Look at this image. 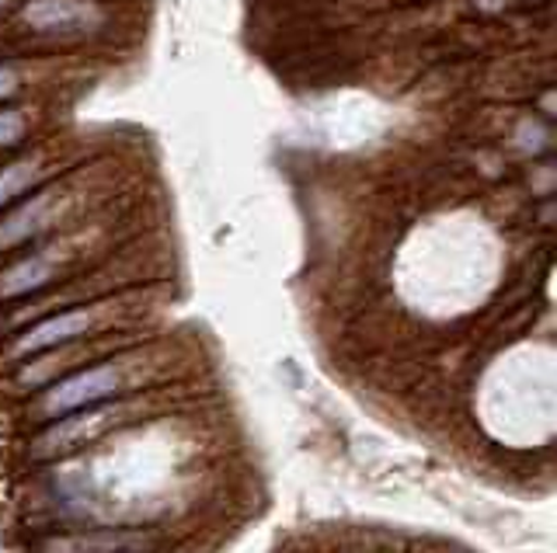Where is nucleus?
Instances as JSON below:
<instances>
[{
	"label": "nucleus",
	"instance_id": "1",
	"mask_svg": "<svg viewBox=\"0 0 557 553\" xmlns=\"http://www.w3.org/2000/svg\"><path fill=\"white\" fill-rule=\"evenodd\" d=\"M157 422L115 431L84 453L49 463L42 491L70 523L150 526L171 515L199 488L206 456L191 445L188 428L157 431Z\"/></svg>",
	"mask_w": 557,
	"mask_h": 553
},
{
	"label": "nucleus",
	"instance_id": "2",
	"mask_svg": "<svg viewBox=\"0 0 557 553\" xmlns=\"http://www.w3.org/2000/svg\"><path fill=\"white\" fill-rule=\"evenodd\" d=\"M182 352L171 344H126L112 355H104L91 366H84L77 373H70L57 384H49L39 390V397L28 404V414L35 422H52L60 414L91 407L101 401H119V397L133 393H150L164 390L171 384V376L178 373Z\"/></svg>",
	"mask_w": 557,
	"mask_h": 553
},
{
	"label": "nucleus",
	"instance_id": "3",
	"mask_svg": "<svg viewBox=\"0 0 557 553\" xmlns=\"http://www.w3.org/2000/svg\"><path fill=\"white\" fill-rule=\"evenodd\" d=\"M185 404V397H174L168 390H150V393H133V397H119V401H101L91 407L60 414V418L46 422L28 442V460L49 466L84 453L98 442H104L115 431H126L133 425H144L153 418H164L174 414Z\"/></svg>",
	"mask_w": 557,
	"mask_h": 553
},
{
	"label": "nucleus",
	"instance_id": "4",
	"mask_svg": "<svg viewBox=\"0 0 557 553\" xmlns=\"http://www.w3.org/2000/svg\"><path fill=\"white\" fill-rule=\"evenodd\" d=\"M133 317H136V303L129 297L63 306V310H57V314H46L42 321L25 327V331L14 338L11 355L28 359V355L49 352V349H57V344H66V341L98 338L104 331H112V327H122Z\"/></svg>",
	"mask_w": 557,
	"mask_h": 553
},
{
	"label": "nucleus",
	"instance_id": "5",
	"mask_svg": "<svg viewBox=\"0 0 557 553\" xmlns=\"http://www.w3.org/2000/svg\"><path fill=\"white\" fill-rule=\"evenodd\" d=\"M157 526H66L39 536L32 553H161Z\"/></svg>",
	"mask_w": 557,
	"mask_h": 553
},
{
	"label": "nucleus",
	"instance_id": "6",
	"mask_svg": "<svg viewBox=\"0 0 557 553\" xmlns=\"http://www.w3.org/2000/svg\"><path fill=\"white\" fill-rule=\"evenodd\" d=\"M66 262L60 248H42V251H32L25 257L11 262L4 272H0V303H11V300H25L32 292L46 289L57 275L63 272L60 265Z\"/></svg>",
	"mask_w": 557,
	"mask_h": 553
},
{
	"label": "nucleus",
	"instance_id": "7",
	"mask_svg": "<svg viewBox=\"0 0 557 553\" xmlns=\"http://www.w3.org/2000/svg\"><path fill=\"white\" fill-rule=\"evenodd\" d=\"M22 18L35 32H87L98 25V8L91 0H28Z\"/></svg>",
	"mask_w": 557,
	"mask_h": 553
},
{
	"label": "nucleus",
	"instance_id": "8",
	"mask_svg": "<svg viewBox=\"0 0 557 553\" xmlns=\"http://www.w3.org/2000/svg\"><path fill=\"white\" fill-rule=\"evenodd\" d=\"M52 205H57L52 202V192H39L28 202L17 205V210H11L4 219H0V251L17 248V244H25V240L39 237L52 219Z\"/></svg>",
	"mask_w": 557,
	"mask_h": 553
},
{
	"label": "nucleus",
	"instance_id": "9",
	"mask_svg": "<svg viewBox=\"0 0 557 553\" xmlns=\"http://www.w3.org/2000/svg\"><path fill=\"white\" fill-rule=\"evenodd\" d=\"M35 171H39L35 161H14L0 171V210H4L8 202H14L17 196L28 192L32 181H35Z\"/></svg>",
	"mask_w": 557,
	"mask_h": 553
},
{
	"label": "nucleus",
	"instance_id": "10",
	"mask_svg": "<svg viewBox=\"0 0 557 553\" xmlns=\"http://www.w3.org/2000/svg\"><path fill=\"white\" fill-rule=\"evenodd\" d=\"M22 136H25L22 112H11V109L0 112V147H14L17 140H22Z\"/></svg>",
	"mask_w": 557,
	"mask_h": 553
},
{
	"label": "nucleus",
	"instance_id": "11",
	"mask_svg": "<svg viewBox=\"0 0 557 553\" xmlns=\"http://www.w3.org/2000/svg\"><path fill=\"white\" fill-rule=\"evenodd\" d=\"M17 91V74L11 71V66H0V101L11 98Z\"/></svg>",
	"mask_w": 557,
	"mask_h": 553
}]
</instances>
